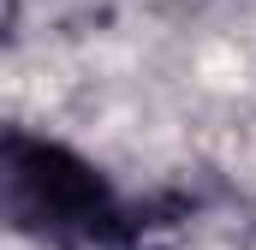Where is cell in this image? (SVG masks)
Wrapping results in <instances>:
<instances>
[{
  "mask_svg": "<svg viewBox=\"0 0 256 250\" xmlns=\"http://www.w3.org/2000/svg\"><path fill=\"white\" fill-rule=\"evenodd\" d=\"M0 214L30 250H155L191 220L179 196H126L102 161L66 137L6 125L0 131Z\"/></svg>",
  "mask_w": 256,
  "mask_h": 250,
  "instance_id": "6da1fadb",
  "label": "cell"
}]
</instances>
